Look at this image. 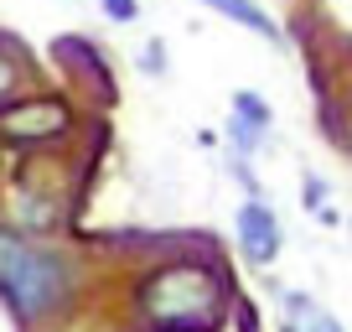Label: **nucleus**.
Wrapping results in <instances>:
<instances>
[{
    "instance_id": "f257e3e1",
    "label": "nucleus",
    "mask_w": 352,
    "mask_h": 332,
    "mask_svg": "<svg viewBox=\"0 0 352 332\" xmlns=\"http://www.w3.org/2000/svg\"><path fill=\"white\" fill-rule=\"evenodd\" d=\"M140 311L155 332H208L223 317V286L202 265H166L140 286Z\"/></svg>"
},
{
    "instance_id": "f03ea898",
    "label": "nucleus",
    "mask_w": 352,
    "mask_h": 332,
    "mask_svg": "<svg viewBox=\"0 0 352 332\" xmlns=\"http://www.w3.org/2000/svg\"><path fill=\"white\" fill-rule=\"evenodd\" d=\"M67 280H73L67 260L21 239L16 229H0V291L11 296V307L21 317H47L67 296Z\"/></svg>"
},
{
    "instance_id": "7ed1b4c3",
    "label": "nucleus",
    "mask_w": 352,
    "mask_h": 332,
    "mask_svg": "<svg viewBox=\"0 0 352 332\" xmlns=\"http://www.w3.org/2000/svg\"><path fill=\"white\" fill-rule=\"evenodd\" d=\"M233 223H239V249L249 255V265H270L280 255V218L264 208V198H249Z\"/></svg>"
},
{
    "instance_id": "20e7f679",
    "label": "nucleus",
    "mask_w": 352,
    "mask_h": 332,
    "mask_svg": "<svg viewBox=\"0 0 352 332\" xmlns=\"http://www.w3.org/2000/svg\"><path fill=\"white\" fill-rule=\"evenodd\" d=\"M208 11H218V16H228V21H239V26H249V32H259L264 42H275L280 47V26L270 21V16L254 6V0H202Z\"/></svg>"
},
{
    "instance_id": "39448f33",
    "label": "nucleus",
    "mask_w": 352,
    "mask_h": 332,
    "mask_svg": "<svg viewBox=\"0 0 352 332\" xmlns=\"http://www.w3.org/2000/svg\"><path fill=\"white\" fill-rule=\"evenodd\" d=\"M67 125V110L63 104H42V110H21L6 120V130L11 135H57Z\"/></svg>"
},
{
    "instance_id": "423d86ee",
    "label": "nucleus",
    "mask_w": 352,
    "mask_h": 332,
    "mask_svg": "<svg viewBox=\"0 0 352 332\" xmlns=\"http://www.w3.org/2000/svg\"><path fill=\"white\" fill-rule=\"evenodd\" d=\"M285 307L296 311L300 322H306V327H290V332H342V322L331 317V311H321V307H311L306 296H285Z\"/></svg>"
},
{
    "instance_id": "0eeeda50",
    "label": "nucleus",
    "mask_w": 352,
    "mask_h": 332,
    "mask_svg": "<svg viewBox=\"0 0 352 332\" xmlns=\"http://www.w3.org/2000/svg\"><path fill=\"white\" fill-rule=\"evenodd\" d=\"M264 135H270V130H259V125H249V120H243V114H233V120H228V141L239 145V156H249L254 145L264 141Z\"/></svg>"
},
{
    "instance_id": "6e6552de",
    "label": "nucleus",
    "mask_w": 352,
    "mask_h": 332,
    "mask_svg": "<svg viewBox=\"0 0 352 332\" xmlns=\"http://www.w3.org/2000/svg\"><path fill=\"white\" fill-rule=\"evenodd\" d=\"M233 114H243V120L259 125V130H270V120H275V114H270V104L254 99V94H233Z\"/></svg>"
},
{
    "instance_id": "1a4fd4ad",
    "label": "nucleus",
    "mask_w": 352,
    "mask_h": 332,
    "mask_svg": "<svg viewBox=\"0 0 352 332\" xmlns=\"http://www.w3.org/2000/svg\"><path fill=\"white\" fill-rule=\"evenodd\" d=\"M306 208H311V213H316V218H321V223H337V213H331V208H327V187H321V182H316V177H306Z\"/></svg>"
},
{
    "instance_id": "9d476101",
    "label": "nucleus",
    "mask_w": 352,
    "mask_h": 332,
    "mask_svg": "<svg viewBox=\"0 0 352 332\" xmlns=\"http://www.w3.org/2000/svg\"><path fill=\"white\" fill-rule=\"evenodd\" d=\"M166 68H171V57H166V47L161 42H151L140 52V73H166Z\"/></svg>"
},
{
    "instance_id": "9b49d317",
    "label": "nucleus",
    "mask_w": 352,
    "mask_h": 332,
    "mask_svg": "<svg viewBox=\"0 0 352 332\" xmlns=\"http://www.w3.org/2000/svg\"><path fill=\"white\" fill-rule=\"evenodd\" d=\"M104 6V16H109V21H135V16H140V6H135V0H99Z\"/></svg>"
},
{
    "instance_id": "f8f14e48",
    "label": "nucleus",
    "mask_w": 352,
    "mask_h": 332,
    "mask_svg": "<svg viewBox=\"0 0 352 332\" xmlns=\"http://www.w3.org/2000/svg\"><path fill=\"white\" fill-rule=\"evenodd\" d=\"M16 89V68H11V57H0V99Z\"/></svg>"
}]
</instances>
